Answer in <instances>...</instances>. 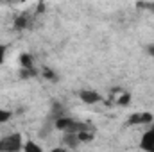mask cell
<instances>
[{"instance_id": "5bb4252c", "label": "cell", "mask_w": 154, "mask_h": 152, "mask_svg": "<svg viewBox=\"0 0 154 152\" xmlns=\"http://www.w3.org/2000/svg\"><path fill=\"white\" fill-rule=\"evenodd\" d=\"M145 7H149L151 11H154V2H151V4H145Z\"/></svg>"}, {"instance_id": "277c9868", "label": "cell", "mask_w": 154, "mask_h": 152, "mask_svg": "<svg viewBox=\"0 0 154 152\" xmlns=\"http://www.w3.org/2000/svg\"><path fill=\"white\" fill-rule=\"evenodd\" d=\"M72 123H74L72 118H68V116H57V120H56V129H59V131H63V132H68L70 127H72Z\"/></svg>"}, {"instance_id": "8992f818", "label": "cell", "mask_w": 154, "mask_h": 152, "mask_svg": "<svg viewBox=\"0 0 154 152\" xmlns=\"http://www.w3.org/2000/svg\"><path fill=\"white\" fill-rule=\"evenodd\" d=\"M20 66L22 68H34V61L29 54H22L20 56Z\"/></svg>"}, {"instance_id": "3957f363", "label": "cell", "mask_w": 154, "mask_h": 152, "mask_svg": "<svg viewBox=\"0 0 154 152\" xmlns=\"http://www.w3.org/2000/svg\"><path fill=\"white\" fill-rule=\"evenodd\" d=\"M140 147L143 149V150H149V152H154V127L152 129H149L145 134H143V138H142V143H140Z\"/></svg>"}, {"instance_id": "ba28073f", "label": "cell", "mask_w": 154, "mask_h": 152, "mask_svg": "<svg viewBox=\"0 0 154 152\" xmlns=\"http://www.w3.org/2000/svg\"><path fill=\"white\" fill-rule=\"evenodd\" d=\"M25 25H27V16H25V14H22V16H18V18L14 20V27H16V29H23Z\"/></svg>"}, {"instance_id": "5b68a950", "label": "cell", "mask_w": 154, "mask_h": 152, "mask_svg": "<svg viewBox=\"0 0 154 152\" xmlns=\"http://www.w3.org/2000/svg\"><path fill=\"white\" fill-rule=\"evenodd\" d=\"M152 122V114L151 113H136L133 114L131 118H129V123H151Z\"/></svg>"}, {"instance_id": "7c38bea8", "label": "cell", "mask_w": 154, "mask_h": 152, "mask_svg": "<svg viewBox=\"0 0 154 152\" xmlns=\"http://www.w3.org/2000/svg\"><path fill=\"white\" fill-rule=\"evenodd\" d=\"M4 59H5V47L0 43V65L4 63Z\"/></svg>"}, {"instance_id": "9c48e42d", "label": "cell", "mask_w": 154, "mask_h": 152, "mask_svg": "<svg viewBox=\"0 0 154 152\" xmlns=\"http://www.w3.org/2000/svg\"><path fill=\"white\" fill-rule=\"evenodd\" d=\"M129 100H131V95H129V93H124V95H120V97H118V104H120V106L129 104Z\"/></svg>"}, {"instance_id": "30bf717a", "label": "cell", "mask_w": 154, "mask_h": 152, "mask_svg": "<svg viewBox=\"0 0 154 152\" xmlns=\"http://www.w3.org/2000/svg\"><path fill=\"white\" fill-rule=\"evenodd\" d=\"M9 118H11V113H9V111H5V109H0V123H5Z\"/></svg>"}, {"instance_id": "52a82bcc", "label": "cell", "mask_w": 154, "mask_h": 152, "mask_svg": "<svg viewBox=\"0 0 154 152\" xmlns=\"http://www.w3.org/2000/svg\"><path fill=\"white\" fill-rule=\"evenodd\" d=\"M22 150L25 152H41V147H39L38 143H34V141H27V143H23V149Z\"/></svg>"}, {"instance_id": "6da1fadb", "label": "cell", "mask_w": 154, "mask_h": 152, "mask_svg": "<svg viewBox=\"0 0 154 152\" xmlns=\"http://www.w3.org/2000/svg\"><path fill=\"white\" fill-rule=\"evenodd\" d=\"M23 149V143H22V134L18 132H13V134H7L4 138H0V152H16Z\"/></svg>"}, {"instance_id": "7a4b0ae2", "label": "cell", "mask_w": 154, "mask_h": 152, "mask_svg": "<svg viewBox=\"0 0 154 152\" xmlns=\"http://www.w3.org/2000/svg\"><path fill=\"white\" fill-rule=\"evenodd\" d=\"M79 97H81V100H82L84 104H97V102H100V99H102L95 90H82V91L79 93Z\"/></svg>"}, {"instance_id": "4fadbf2b", "label": "cell", "mask_w": 154, "mask_h": 152, "mask_svg": "<svg viewBox=\"0 0 154 152\" xmlns=\"http://www.w3.org/2000/svg\"><path fill=\"white\" fill-rule=\"evenodd\" d=\"M147 52H149V56H152V57H154V45H149Z\"/></svg>"}, {"instance_id": "8fae6325", "label": "cell", "mask_w": 154, "mask_h": 152, "mask_svg": "<svg viewBox=\"0 0 154 152\" xmlns=\"http://www.w3.org/2000/svg\"><path fill=\"white\" fill-rule=\"evenodd\" d=\"M43 77H45V79H50V81H54V82L57 81V75H56L52 70H43Z\"/></svg>"}]
</instances>
